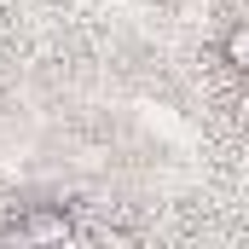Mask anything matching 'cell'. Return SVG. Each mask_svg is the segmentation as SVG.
I'll use <instances>...</instances> for the list:
<instances>
[{
  "instance_id": "obj_1",
  "label": "cell",
  "mask_w": 249,
  "mask_h": 249,
  "mask_svg": "<svg viewBox=\"0 0 249 249\" xmlns=\"http://www.w3.org/2000/svg\"><path fill=\"white\" fill-rule=\"evenodd\" d=\"M0 238H18V244H58V238H70V214H64V209H29V214H18Z\"/></svg>"
},
{
  "instance_id": "obj_2",
  "label": "cell",
  "mask_w": 249,
  "mask_h": 249,
  "mask_svg": "<svg viewBox=\"0 0 249 249\" xmlns=\"http://www.w3.org/2000/svg\"><path fill=\"white\" fill-rule=\"evenodd\" d=\"M220 58L232 64V70H244V75H249V18L226 29V41H220Z\"/></svg>"
}]
</instances>
